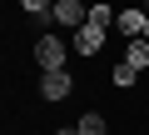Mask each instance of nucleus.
Wrapping results in <instances>:
<instances>
[{
  "label": "nucleus",
  "mask_w": 149,
  "mask_h": 135,
  "mask_svg": "<svg viewBox=\"0 0 149 135\" xmlns=\"http://www.w3.org/2000/svg\"><path fill=\"white\" fill-rule=\"evenodd\" d=\"M70 90H74V75H70V70H50V75H40V95H45V100H65Z\"/></svg>",
  "instance_id": "nucleus-3"
},
{
  "label": "nucleus",
  "mask_w": 149,
  "mask_h": 135,
  "mask_svg": "<svg viewBox=\"0 0 149 135\" xmlns=\"http://www.w3.org/2000/svg\"><path fill=\"white\" fill-rule=\"evenodd\" d=\"M114 25H119V35H134V40H139V35H144V25H149V15H144V10H119V15H114Z\"/></svg>",
  "instance_id": "nucleus-5"
},
{
  "label": "nucleus",
  "mask_w": 149,
  "mask_h": 135,
  "mask_svg": "<svg viewBox=\"0 0 149 135\" xmlns=\"http://www.w3.org/2000/svg\"><path fill=\"white\" fill-rule=\"evenodd\" d=\"M65 55H70V40H60V35H40L35 40V65L50 75V70H65Z\"/></svg>",
  "instance_id": "nucleus-1"
},
{
  "label": "nucleus",
  "mask_w": 149,
  "mask_h": 135,
  "mask_svg": "<svg viewBox=\"0 0 149 135\" xmlns=\"http://www.w3.org/2000/svg\"><path fill=\"white\" fill-rule=\"evenodd\" d=\"M80 135H109V125H104V115L100 110H90V115H80V125H74Z\"/></svg>",
  "instance_id": "nucleus-7"
},
{
  "label": "nucleus",
  "mask_w": 149,
  "mask_h": 135,
  "mask_svg": "<svg viewBox=\"0 0 149 135\" xmlns=\"http://www.w3.org/2000/svg\"><path fill=\"white\" fill-rule=\"evenodd\" d=\"M100 45H104V30H100V25H90V20L70 35V50H80V55H95Z\"/></svg>",
  "instance_id": "nucleus-4"
},
{
  "label": "nucleus",
  "mask_w": 149,
  "mask_h": 135,
  "mask_svg": "<svg viewBox=\"0 0 149 135\" xmlns=\"http://www.w3.org/2000/svg\"><path fill=\"white\" fill-rule=\"evenodd\" d=\"M109 80H114L119 90H129V85H139V70H134V65H124V60H119L114 70H109Z\"/></svg>",
  "instance_id": "nucleus-8"
},
{
  "label": "nucleus",
  "mask_w": 149,
  "mask_h": 135,
  "mask_svg": "<svg viewBox=\"0 0 149 135\" xmlns=\"http://www.w3.org/2000/svg\"><path fill=\"white\" fill-rule=\"evenodd\" d=\"M90 25H100V30H109V25H114V10L104 5V0H95V5H90Z\"/></svg>",
  "instance_id": "nucleus-9"
},
{
  "label": "nucleus",
  "mask_w": 149,
  "mask_h": 135,
  "mask_svg": "<svg viewBox=\"0 0 149 135\" xmlns=\"http://www.w3.org/2000/svg\"><path fill=\"white\" fill-rule=\"evenodd\" d=\"M124 65L144 70V65H149V40H129V50H124Z\"/></svg>",
  "instance_id": "nucleus-6"
},
{
  "label": "nucleus",
  "mask_w": 149,
  "mask_h": 135,
  "mask_svg": "<svg viewBox=\"0 0 149 135\" xmlns=\"http://www.w3.org/2000/svg\"><path fill=\"white\" fill-rule=\"evenodd\" d=\"M20 10H25V15H50L55 0H20Z\"/></svg>",
  "instance_id": "nucleus-10"
},
{
  "label": "nucleus",
  "mask_w": 149,
  "mask_h": 135,
  "mask_svg": "<svg viewBox=\"0 0 149 135\" xmlns=\"http://www.w3.org/2000/svg\"><path fill=\"white\" fill-rule=\"evenodd\" d=\"M55 135H80V130H74V125H60V130H55Z\"/></svg>",
  "instance_id": "nucleus-11"
},
{
  "label": "nucleus",
  "mask_w": 149,
  "mask_h": 135,
  "mask_svg": "<svg viewBox=\"0 0 149 135\" xmlns=\"http://www.w3.org/2000/svg\"><path fill=\"white\" fill-rule=\"evenodd\" d=\"M65 30H80L85 20H90V5H85V0H55V10H50Z\"/></svg>",
  "instance_id": "nucleus-2"
}]
</instances>
